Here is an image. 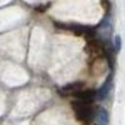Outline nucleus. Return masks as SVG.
<instances>
[{"mask_svg":"<svg viewBox=\"0 0 125 125\" xmlns=\"http://www.w3.org/2000/svg\"><path fill=\"white\" fill-rule=\"evenodd\" d=\"M74 111H75L76 119L83 123H90L95 116V111L90 106V103H85V101L74 103Z\"/></svg>","mask_w":125,"mask_h":125,"instance_id":"nucleus-1","label":"nucleus"},{"mask_svg":"<svg viewBox=\"0 0 125 125\" xmlns=\"http://www.w3.org/2000/svg\"><path fill=\"white\" fill-rule=\"evenodd\" d=\"M84 88V83H73V84H66L60 89L61 93H64L65 95H76V94L83 90Z\"/></svg>","mask_w":125,"mask_h":125,"instance_id":"nucleus-2","label":"nucleus"},{"mask_svg":"<svg viewBox=\"0 0 125 125\" xmlns=\"http://www.w3.org/2000/svg\"><path fill=\"white\" fill-rule=\"evenodd\" d=\"M75 96L79 98L80 101H85V103H93V100L96 98V91L95 90H80Z\"/></svg>","mask_w":125,"mask_h":125,"instance_id":"nucleus-3","label":"nucleus"},{"mask_svg":"<svg viewBox=\"0 0 125 125\" xmlns=\"http://www.w3.org/2000/svg\"><path fill=\"white\" fill-rule=\"evenodd\" d=\"M110 86H111V76L108 78V80L103 84V86L99 89V91L96 93V96L100 100H104L108 95H109V91H110Z\"/></svg>","mask_w":125,"mask_h":125,"instance_id":"nucleus-4","label":"nucleus"},{"mask_svg":"<svg viewBox=\"0 0 125 125\" xmlns=\"http://www.w3.org/2000/svg\"><path fill=\"white\" fill-rule=\"evenodd\" d=\"M95 116H96V121L99 124H101V125H105V124L109 123V114L104 108H99L96 110Z\"/></svg>","mask_w":125,"mask_h":125,"instance_id":"nucleus-5","label":"nucleus"},{"mask_svg":"<svg viewBox=\"0 0 125 125\" xmlns=\"http://www.w3.org/2000/svg\"><path fill=\"white\" fill-rule=\"evenodd\" d=\"M115 46H116V49H120V46H121V40L119 36L115 38Z\"/></svg>","mask_w":125,"mask_h":125,"instance_id":"nucleus-6","label":"nucleus"}]
</instances>
